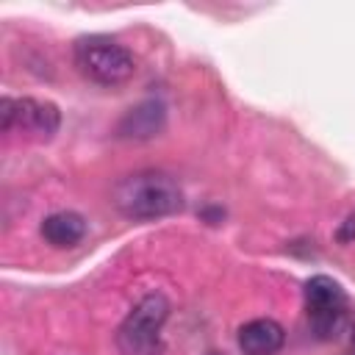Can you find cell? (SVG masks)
<instances>
[{"label": "cell", "mask_w": 355, "mask_h": 355, "mask_svg": "<svg viewBox=\"0 0 355 355\" xmlns=\"http://www.w3.org/2000/svg\"><path fill=\"white\" fill-rule=\"evenodd\" d=\"M72 58H75L78 72L97 86H108V89L122 86L136 75L133 53L116 39L103 36V33L80 36L72 47Z\"/></svg>", "instance_id": "2"}, {"label": "cell", "mask_w": 355, "mask_h": 355, "mask_svg": "<svg viewBox=\"0 0 355 355\" xmlns=\"http://www.w3.org/2000/svg\"><path fill=\"white\" fill-rule=\"evenodd\" d=\"M166 125V108L158 100H144L133 105L116 125V136L122 139H153Z\"/></svg>", "instance_id": "7"}, {"label": "cell", "mask_w": 355, "mask_h": 355, "mask_svg": "<svg viewBox=\"0 0 355 355\" xmlns=\"http://www.w3.org/2000/svg\"><path fill=\"white\" fill-rule=\"evenodd\" d=\"M0 125L3 133L19 130L28 139L50 141L61 128V111L55 103L42 97H11L0 100Z\"/></svg>", "instance_id": "5"}, {"label": "cell", "mask_w": 355, "mask_h": 355, "mask_svg": "<svg viewBox=\"0 0 355 355\" xmlns=\"http://www.w3.org/2000/svg\"><path fill=\"white\" fill-rule=\"evenodd\" d=\"M111 200L116 211L133 222H153V219L175 216L186 205L180 183L172 175L158 172V169H144V172H133L122 178L114 186Z\"/></svg>", "instance_id": "1"}, {"label": "cell", "mask_w": 355, "mask_h": 355, "mask_svg": "<svg viewBox=\"0 0 355 355\" xmlns=\"http://www.w3.org/2000/svg\"><path fill=\"white\" fill-rule=\"evenodd\" d=\"M347 355H355V319H349V327H347Z\"/></svg>", "instance_id": "10"}, {"label": "cell", "mask_w": 355, "mask_h": 355, "mask_svg": "<svg viewBox=\"0 0 355 355\" xmlns=\"http://www.w3.org/2000/svg\"><path fill=\"white\" fill-rule=\"evenodd\" d=\"M336 239H338V241H344V244H347V241H355V214H349V216H347V222L338 227Z\"/></svg>", "instance_id": "9"}, {"label": "cell", "mask_w": 355, "mask_h": 355, "mask_svg": "<svg viewBox=\"0 0 355 355\" xmlns=\"http://www.w3.org/2000/svg\"><path fill=\"white\" fill-rule=\"evenodd\" d=\"M166 319H169V300L161 291L144 294L116 327L119 352L122 355H161Z\"/></svg>", "instance_id": "3"}, {"label": "cell", "mask_w": 355, "mask_h": 355, "mask_svg": "<svg viewBox=\"0 0 355 355\" xmlns=\"http://www.w3.org/2000/svg\"><path fill=\"white\" fill-rule=\"evenodd\" d=\"M286 344V330L269 316L250 319L239 327V349L244 355H277Z\"/></svg>", "instance_id": "6"}, {"label": "cell", "mask_w": 355, "mask_h": 355, "mask_svg": "<svg viewBox=\"0 0 355 355\" xmlns=\"http://www.w3.org/2000/svg\"><path fill=\"white\" fill-rule=\"evenodd\" d=\"M42 236L53 247H75L83 241L89 225L78 211H55L42 219Z\"/></svg>", "instance_id": "8"}, {"label": "cell", "mask_w": 355, "mask_h": 355, "mask_svg": "<svg viewBox=\"0 0 355 355\" xmlns=\"http://www.w3.org/2000/svg\"><path fill=\"white\" fill-rule=\"evenodd\" d=\"M305 319L316 341L341 338L349 327V300L338 280L327 275H313L305 280Z\"/></svg>", "instance_id": "4"}]
</instances>
